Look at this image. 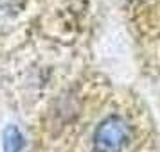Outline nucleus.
Returning <instances> with one entry per match:
<instances>
[{
  "instance_id": "nucleus-1",
  "label": "nucleus",
  "mask_w": 160,
  "mask_h": 152,
  "mask_svg": "<svg viewBox=\"0 0 160 152\" xmlns=\"http://www.w3.org/2000/svg\"><path fill=\"white\" fill-rule=\"evenodd\" d=\"M130 143L128 122L119 115H110L102 120L94 132L95 152H122Z\"/></svg>"
},
{
  "instance_id": "nucleus-2",
  "label": "nucleus",
  "mask_w": 160,
  "mask_h": 152,
  "mask_svg": "<svg viewBox=\"0 0 160 152\" xmlns=\"http://www.w3.org/2000/svg\"><path fill=\"white\" fill-rule=\"evenodd\" d=\"M4 143H6V150L8 152H18L20 147H22V136H20V132L15 127L13 129H8Z\"/></svg>"
}]
</instances>
